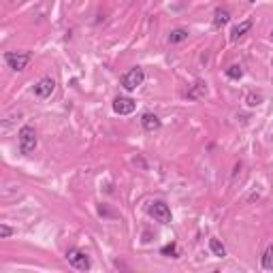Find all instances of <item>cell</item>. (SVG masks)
I'll use <instances>...</instances> for the list:
<instances>
[{"label":"cell","instance_id":"1","mask_svg":"<svg viewBox=\"0 0 273 273\" xmlns=\"http://www.w3.org/2000/svg\"><path fill=\"white\" fill-rule=\"evenodd\" d=\"M17 137H19V154L30 156L32 151H35V147H37V133H35V128H32L30 124L21 126Z\"/></svg>","mask_w":273,"mask_h":273},{"label":"cell","instance_id":"2","mask_svg":"<svg viewBox=\"0 0 273 273\" xmlns=\"http://www.w3.org/2000/svg\"><path fill=\"white\" fill-rule=\"evenodd\" d=\"M143 81H145V73H143V69H141V67H133L130 71H126L122 75V88L128 90V92L137 90Z\"/></svg>","mask_w":273,"mask_h":273},{"label":"cell","instance_id":"3","mask_svg":"<svg viewBox=\"0 0 273 273\" xmlns=\"http://www.w3.org/2000/svg\"><path fill=\"white\" fill-rule=\"evenodd\" d=\"M32 60V53L30 51H7L5 53V62L9 64V69L13 71H24L28 67V62Z\"/></svg>","mask_w":273,"mask_h":273},{"label":"cell","instance_id":"4","mask_svg":"<svg viewBox=\"0 0 273 273\" xmlns=\"http://www.w3.org/2000/svg\"><path fill=\"white\" fill-rule=\"evenodd\" d=\"M67 260H69L71 267L79 269V271H88L90 269V256L79 248H71L67 252Z\"/></svg>","mask_w":273,"mask_h":273},{"label":"cell","instance_id":"5","mask_svg":"<svg viewBox=\"0 0 273 273\" xmlns=\"http://www.w3.org/2000/svg\"><path fill=\"white\" fill-rule=\"evenodd\" d=\"M149 216H154V220H158L160 224H171L173 220V216H171V209H169V205L165 201H154V203H149Z\"/></svg>","mask_w":273,"mask_h":273},{"label":"cell","instance_id":"6","mask_svg":"<svg viewBox=\"0 0 273 273\" xmlns=\"http://www.w3.org/2000/svg\"><path fill=\"white\" fill-rule=\"evenodd\" d=\"M135 109H137V103L133 101V98H128V96H117L113 101V111L117 115H130Z\"/></svg>","mask_w":273,"mask_h":273},{"label":"cell","instance_id":"7","mask_svg":"<svg viewBox=\"0 0 273 273\" xmlns=\"http://www.w3.org/2000/svg\"><path fill=\"white\" fill-rule=\"evenodd\" d=\"M53 90H56V81H53L51 77H43L37 85H35V94L39 98H49L53 94Z\"/></svg>","mask_w":273,"mask_h":273},{"label":"cell","instance_id":"8","mask_svg":"<svg viewBox=\"0 0 273 273\" xmlns=\"http://www.w3.org/2000/svg\"><path fill=\"white\" fill-rule=\"evenodd\" d=\"M252 26H254V21H252V19H244L241 24H237V26L231 30V41H233V43H237L239 39H241V37L246 35V32L252 30Z\"/></svg>","mask_w":273,"mask_h":273},{"label":"cell","instance_id":"9","mask_svg":"<svg viewBox=\"0 0 273 273\" xmlns=\"http://www.w3.org/2000/svg\"><path fill=\"white\" fill-rule=\"evenodd\" d=\"M141 124H143V130H147V133H154V130H158L162 126L160 117L154 115V113H145L143 117H141Z\"/></svg>","mask_w":273,"mask_h":273},{"label":"cell","instance_id":"10","mask_svg":"<svg viewBox=\"0 0 273 273\" xmlns=\"http://www.w3.org/2000/svg\"><path fill=\"white\" fill-rule=\"evenodd\" d=\"M228 19H231V13H228V9H216V11H214L211 24H214V28H222L224 24H228Z\"/></svg>","mask_w":273,"mask_h":273},{"label":"cell","instance_id":"11","mask_svg":"<svg viewBox=\"0 0 273 273\" xmlns=\"http://www.w3.org/2000/svg\"><path fill=\"white\" fill-rule=\"evenodd\" d=\"M205 94H207V83L196 81V83H194V88H192L188 94H186V96H188L190 101H196V98H201V96H205Z\"/></svg>","mask_w":273,"mask_h":273},{"label":"cell","instance_id":"12","mask_svg":"<svg viewBox=\"0 0 273 273\" xmlns=\"http://www.w3.org/2000/svg\"><path fill=\"white\" fill-rule=\"evenodd\" d=\"M188 39V30H184V28H175V30H171V35H169V43L171 45H175V43H181Z\"/></svg>","mask_w":273,"mask_h":273},{"label":"cell","instance_id":"13","mask_svg":"<svg viewBox=\"0 0 273 273\" xmlns=\"http://www.w3.org/2000/svg\"><path fill=\"white\" fill-rule=\"evenodd\" d=\"M209 250H211V254L218 256V258H224L226 256V248L218 241V239H209Z\"/></svg>","mask_w":273,"mask_h":273},{"label":"cell","instance_id":"14","mask_svg":"<svg viewBox=\"0 0 273 273\" xmlns=\"http://www.w3.org/2000/svg\"><path fill=\"white\" fill-rule=\"evenodd\" d=\"M263 269L273 271V244L267 246V250L263 252Z\"/></svg>","mask_w":273,"mask_h":273},{"label":"cell","instance_id":"15","mask_svg":"<svg viewBox=\"0 0 273 273\" xmlns=\"http://www.w3.org/2000/svg\"><path fill=\"white\" fill-rule=\"evenodd\" d=\"M162 256H169V258H179V246L177 244H169L160 250Z\"/></svg>","mask_w":273,"mask_h":273},{"label":"cell","instance_id":"16","mask_svg":"<svg viewBox=\"0 0 273 273\" xmlns=\"http://www.w3.org/2000/svg\"><path fill=\"white\" fill-rule=\"evenodd\" d=\"M226 77H228V79H241V77H244L241 67H239V64H231V67L226 69Z\"/></svg>","mask_w":273,"mask_h":273},{"label":"cell","instance_id":"17","mask_svg":"<svg viewBox=\"0 0 273 273\" xmlns=\"http://www.w3.org/2000/svg\"><path fill=\"white\" fill-rule=\"evenodd\" d=\"M246 103H248V107H258L260 103H263V94H254V92H250V94L246 96Z\"/></svg>","mask_w":273,"mask_h":273},{"label":"cell","instance_id":"18","mask_svg":"<svg viewBox=\"0 0 273 273\" xmlns=\"http://www.w3.org/2000/svg\"><path fill=\"white\" fill-rule=\"evenodd\" d=\"M11 235H13V228L9 224H0V239H9Z\"/></svg>","mask_w":273,"mask_h":273},{"label":"cell","instance_id":"19","mask_svg":"<svg viewBox=\"0 0 273 273\" xmlns=\"http://www.w3.org/2000/svg\"><path fill=\"white\" fill-rule=\"evenodd\" d=\"M248 3H256V0H248Z\"/></svg>","mask_w":273,"mask_h":273},{"label":"cell","instance_id":"20","mask_svg":"<svg viewBox=\"0 0 273 273\" xmlns=\"http://www.w3.org/2000/svg\"><path fill=\"white\" fill-rule=\"evenodd\" d=\"M271 35H273V30H271Z\"/></svg>","mask_w":273,"mask_h":273}]
</instances>
